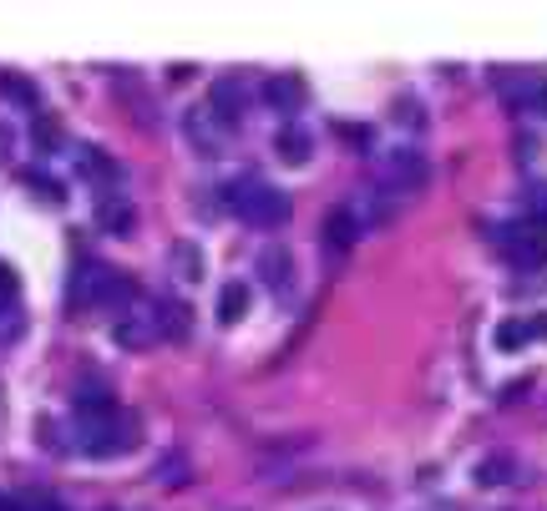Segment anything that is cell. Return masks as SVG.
<instances>
[{
	"label": "cell",
	"instance_id": "obj_6",
	"mask_svg": "<svg viewBox=\"0 0 547 511\" xmlns=\"http://www.w3.org/2000/svg\"><path fill=\"white\" fill-rule=\"evenodd\" d=\"M244 102H249L244 81H239V76H218L213 92H208V117H213L218 127H233V122L244 117Z\"/></svg>",
	"mask_w": 547,
	"mask_h": 511
},
{
	"label": "cell",
	"instance_id": "obj_9",
	"mask_svg": "<svg viewBox=\"0 0 547 511\" xmlns=\"http://www.w3.org/2000/svg\"><path fill=\"white\" fill-rule=\"evenodd\" d=\"M112 339L122 350H147L158 329H152V309H122V319L112 324Z\"/></svg>",
	"mask_w": 547,
	"mask_h": 511
},
{
	"label": "cell",
	"instance_id": "obj_18",
	"mask_svg": "<svg viewBox=\"0 0 547 511\" xmlns=\"http://www.w3.org/2000/svg\"><path fill=\"white\" fill-rule=\"evenodd\" d=\"M173 274H178V279H203V253H198V243H173Z\"/></svg>",
	"mask_w": 547,
	"mask_h": 511
},
{
	"label": "cell",
	"instance_id": "obj_22",
	"mask_svg": "<svg viewBox=\"0 0 547 511\" xmlns=\"http://www.w3.org/2000/svg\"><path fill=\"white\" fill-rule=\"evenodd\" d=\"M21 183L31 188V198H41V203H51V208H61V188H56L51 178H41V173H21Z\"/></svg>",
	"mask_w": 547,
	"mask_h": 511
},
{
	"label": "cell",
	"instance_id": "obj_14",
	"mask_svg": "<svg viewBox=\"0 0 547 511\" xmlns=\"http://www.w3.org/2000/svg\"><path fill=\"white\" fill-rule=\"evenodd\" d=\"M244 314H249V284L233 279V284L218 289V324H239Z\"/></svg>",
	"mask_w": 547,
	"mask_h": 511
},
{
	"label": "cell",
	"instance_id": "obj_19",
	"mask_svg": "<svg viewBox=\"0 0 547 511\" xmlns=\"http://www.w3.org/2000/svg\"><path fill=\"white\" fill-rule=\"evenodd\" d=\"M527 339H532V324H527V319H502V324H497V350L512 355V350L527 345Z\"/></svg>",
	"mask_w": 547,
	"mask_h": 511
},
{
	"label": "cell",
	"instance_id": "obj_29",
	"mask_svg": "<svg viewBox=\"0 0 547 511\" xmlns=\"http://www.w3.org/2000/svg\"><path fill=\"white\" fill-rule=\"evenodd\" d=\"M532 112H547V81L537 87V102H532Z\"/></svg>",
	"mask_w": 547,
	"mask_h": 511
},
{
	"label": "cell",
	"instance_id": "obj_13",
	"mask_svg": "<svg viewBox=\"0 0 547 511\" xmlns=\"http://www.w3.org/2000/svg\"><path fill=\"white\" fill-rule=\"evenodd\" d=\"M97 223H102L107 233H132V203L102 193V198H97Z\"/></svg>",
	"mask_w": 547,
	"mask_h": 511
},
{
	"label": "cell",
	"instance_id": "obj_4",
	"mask_svg": "<svg viewBox=\"0 0 547 511\" xmlns=\"http://www.w3.org/2000/svg\"><path fill=\"white\" fill-rule=\"evenodd\" d=\"M492 238L507 248V259H512L517 269H527V274L547 264V223L522 218V223H517V228H507V233H502V228H492Z\"/></svg>",
	"mask_w": 547,
	"mask_h": 511
},
{
	"label": "cell",
	"instance_id": "obj_23",
	"mask_svg": "<svg viewBox=\"0 0 547 511\" xmlns=\"http://www.w3.org/2000/svg\"><path fill=\"white\" fill-rule=\"evenodd\" d=\"M330 132H335V137H345V142H350V147H355V152H365V147H370V142H375V132H370V127H365V122H360V127H355V122H335V127H330Z\"/></svg>",
	"mask_w": 547,
	"mask_h": 511
},
{
	"label": "cell",
	"instance_id": "obj_1",
	"mask_svg": "<svg viewBox=\"0 0 547 511\" xmlns=\"http://www.w3.org/2000/svg\"><path fill=\"white\" fill-rule=\"evenodd\" d=\"M137 441H142V420L132 410H107V415L76 420V451H87L97 461L127 456V451H137Z\"/></svg>",
	"mask_w": 547,
	"mask_h": 511
},
{
	"label": "cell",
	"instance_id": "obj_28",
	"mask_svg": "<svg viewBox=\"0 0 547 511\" xmlns=\"http://www.w3.org/2000/svg\"><path fill=\"white\" fill-rule=\"evenodd\" d=\"M11 142H16L11 122H0V162H11Z\"/></svg>",
	"mask_w": 547,
	"mask_h": 511
},
{
	"label": "cell",
	"instance_id": "obj_20",
	"mask_svg": "<svg viewBox=\"0 0 547 511\" xmlns=\"http://www.w3.org/2000/svg\"><path fill=\"white\" fill-rule=\"evenodd\" d=\"M0 92H6L11 102H21V107H41V92L31 87V81H21V76H11V71H0Z\"/></svg>",
	"mask_w": 547,
	"mask_h": 511
},
{
	"label": "cell",
	"instance_id": "obj_5",
	"mask_svg": "<svg viewBox=\"0 0 547 511\" xmlns=\"http://www.w3.org/2000/svg\"><path fill=\"white\" fill-rule=\"evenodd\" d=\"M380 178H385V193H421L426 178H431V167L416 147H396L385 162H380Z\"/></svg>",
	"mask_w": 547,
	"mask_h": 511
},
{
	"label": "cell",
	"instance_id": "obj_12",
	"mask_svg": "<svg viewBox=\"0 0 547 511\" xmlns=\"http://www.w3.org/2000/svg\"><path fill=\"white\" fill-rule=\"evenodd\" d=\"M259 279H264L269 289H289V284H294L289 248H264V253H259Z\"/></svg>",
	"mask_w": 547,
	"mask_h": 511
},
{
	"label": "cell",
	"instance_id": "obj_31",
	"mask_svg": "<svg viewBox=\"0 0 547 511\" xmlns=\"http://www.w3.org/2000/svg\"><path fill=\"white\" fill-rule=\"evenodd\" d=\"M0 511H11V501H6V496H0Z\"/></svg>",
	"mask_w": 547,
	"mask_h": 511
},
{
	"label": "cell",
	"instance_id": "obj_16",
	"mask_svg": "<svg viewBox=\"0 0 547 511\" xmlns=\"http://www.w3.org/2000/svg\"><path fill=\"white\" fill-rule=\"evenodd\" d=\"M497 87H502V97L512 102V107H532L537 102V87H542V76H497Z\"/></svg>",
	"mask_w": 547,
	"mask_h": 511
},
{
	"label": "cell",
	"instance_id": "obj_27",
	"mask_svg": "<svg viewBox=\"0 0 547 511\" xmlns=\"http://www.w3.org/2000/svg\"><path fill=\"white\" fill-rule=\"evenodd\" d=\"M16 294H21V279H16L6 264H0V309H11V304H16Z\"/></svg>",
	"mask_w": 547,
	"mask_h": 511
},
{
	"label": "cell",
	"instance_id": "obj_25",
	"mask_svg": "<svg viewBox=\"0 0 547 511\" xmlns=\"http://www.w3.org/2000/svg\"><path fill=\"white\" fill-rule=\"evenodd\" d=\"M396 122H406L411 132H421V127H426V112H421V102H416V97H401V102H396Z\"/></svg>",
	"mask_w": 547,
	"mask_h": 511
},
{
	"label": "cell",
	"instance_id": "obj_17",
	"mask_svg": "<svg viewBox=\"0 0 547 511\" xmlns=\"http://www.w3.org/2000/svg\"><path fill=\"white\" fill-rule=\"evenodd\" d=\"M507 481H517V461L507 451H497L477 466V486H507Z\"/></svg>",
	"mask_w": 547,
	"mask_h": 511
},
{
	"label": "cell",
	"instance_id": "obj_15",
	"mask_svg": "<svg viewBox=\"0 0 547 511\" xmlns=\"http://www.w3.org/2000/svg\"><path fill=\"white\" fill-rule=\"evenodd\" d=\"M71 400H76V420H87V415H107V410H117V400L107 395V385H76V390H71Z\"/></svg>",
	"mask_w": 547,
	"mask_h": 511
},
{
	"label": "cell",
	"instance_id": "obj_8",
	"mask_svg": "<svg viewBox=\"0 0 547 511\" xmlns=\"http://www.w3.org/2000/svg\"><path fill=\"white\" fill-rule=\"evenodd\" d=\"M152 329H158V339L183 345V339L193 334V309L183 299H158V304H152Z\"/></svg>",
	"mask_w": 547,
	"mask_h": 511
},
{
	"label": "cell",
	"instance_id": "obj_7",
	"mask_svg": "<svg viewBox=\"0 0 547 511\" xmlns=\"http://www.w3.org/2000/svg\"><path fill=\"white\" fill-rule=\"evenodd\" d=\"M264 102L274 107V112H299L304 102H309V87H304V76L299 71H279V76H269L264 81Z\"/></svg>",
	"mask_w": 547,
	"mask_h": 511
},
{
	"label": "cell",
	"instance_id": "obj_11",
	"mask_svg": "<svg viewBox=\"0 0 547 511\" xmlns=\"http://www.w3.org/2000/svg\"><path fill=\"white\" fill-rule=\"evenodd\" d=\"M309 147H315V137H309L304 127H284V132L274 137V157H279L284 167H304V162H309Z\"/></svg>",
	"mask_w": 547,
	"mask_h": 511
},
{
	"label": "cell",
	"instance_id": "obj_30",
	"mask_svg": "<svg viewBox=\"0 0 547 511\" xmlns=\"http://www.w3.org/2000/svg\"><path fill=\"white\" fill-rule=\"evenodd\" d=\"M532 334H547V314H542V319H532Z\"/></svg>",
	"mask_w": 547,
	"mask_h": 511
},
{
	"label": "cell",
	"instance_id": "obj_2",
	"mask_svg": "<svg viewBox=\"0 0 547 511\" xmlns=\"http://www.w3.org/2000/svg\"><path fill=\"white\" fill-rule=\"evenodd\" d=\"M228 208L239 213L244 223H254V228H284L289 213H294L289 193H279L274 183H259V178L233 183V188H228Z\"/></svg>",
	"mask_w": 547,
	"mask_h": 511
},
{
	"label": "cell",
	"instance_id": "obj_24",
	"mask_svg": "<svg viewBox=\"0 0 547 511\" xmlns=\"http://www.w3.org/2000/svg\"><path fill=\"white\" fill-rule=\"evenodd\" d=\"M31 137H36V147H41V152H56V147H61V127H56L51 117H36Z\"/></svg>",
	"mask_w": 547,
	"mask_h": 511
},
{
	"label": "cell",
	"instance_id": "obj_26",
	"mask_svg": "<svg viewBox=\"0 0 547 511\" xmlns=\"http://www.w3.org/2000/svg\"><path fill=\"white\" fill-rule=\"evenodd\" d=\"M527 218H532V223H547V183L527 188Z\"/></svg>",
	"mask_w": 547,
	"mask_h": 511
},
{
	"label": "cell",
	"instance_id": "obj_10",
	"mask_svg": "<svg viewBox=\"0 0 547 511\" xmlns=\"http://www.w3.org/2000/svg\"><path fill=\"white\" fill-rule=\"evenodd\" d=\"M320 238H325V248H330V253H350V248H355V238H360V223H355L350 203H345V208H335V213L325 218V233H320Z\"/></svg>",
	"mask_w": 547,
	"mask_h": 511
},
{
	"label": "cell",
	"instance_id": "obj_3",
	"mask_svg": "<svg viewBox=\"0 0 547 511\" xmlns=\"http://www.w3.org/2000/svg\"><path fill=\"white\" fill-rule=\"evenodd\" d=\"M66 294H71V309H97V304H127L137 294V284L92 259V264H82V269L71 274V289Z\"/></svg>",
	"mask_w": 547,
	"mask_h": 511
},
{
	"label": "cell",
	"instance_id": "obj_21",
	"mask_svg": "<svg viewBox=\"0 0 547 511\" xmlns=\"http://www.w3.org/2000/svg\"><path fill=\"white\" fill-rule=\"evenodd\" d=\"M76 162H82V173H92V178H112L117 167L97 152V147H76Z\"/></svg>",
	"mask_w": 547,
	"mask_h": 511
}]
</instances>
